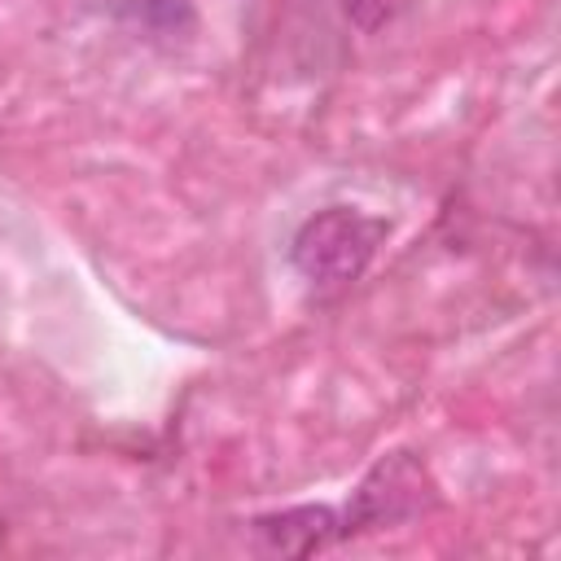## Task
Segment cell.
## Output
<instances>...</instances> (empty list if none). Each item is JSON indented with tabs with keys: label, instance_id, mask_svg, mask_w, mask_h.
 I'll return each mask as SVG.
<instances>
[{
	"label": "cell",
	"instance_id": "obj_4",
	"mask_svg": "<svg viewBox=\"0 0 561 561\" xmlns=\"http://www.w3.org/2000/svg\"><path fill=\"white\" fill-rule=\"evenodd\" d=\"M123 13H131L136 22L153 31H167L175 26V18H188V4L184 0H123Z\"/></svg>",
	"mask_w": 561,
	"mask_h": 561
},
{
	"label": "cell",
	"instance_id": "obj_2",
	"mask_svg": "<svg viewBox=\"0 0 561 561\" xmlns=\"http://www.w3.org/2000/svg\"><path fill=\"white\" fill-rule=\"evenodd\" d=\"M430 504H434V486H430L425 469L412 456L394 451V456L377 460L368 469V478L355 486L346 513L337 517L342 522L337 530L346 539V535H359V530H373V526H394L403 517H416Z\"/></svg>",
	"mask_w": 561,
	"mask_h": 561
},
{
	"label": "cell",
	"instance_id": "obj_5",
	"mask_svg": "<svg viewBox=\"0 0 561 561\" xmlns=\"http://www.w3.org/2000/svg\"><path fill=\"white\" fill-rule=\"evenodd\" d=\"M0 535H4V526H0Z\"/></svg>",
	"mask_w": 561,
	"mask_h": 561
},
{
	"label": "cell",
	"instance_id": "obj_1",
	"mask_svg": "<svg viewBox=\"0 0 561 561\" xmlns=\"http://www.w3.org/2000/svg\"><path fill=\"white\" fill-rule=\"evenodd\" d=\"M381 237H386V219L364 215L359 206H324L294 232L289 259L298 276L311 280L316 289H346L351 280L364 276Z\"/></svg>",
	"mask_w": 561,
	"mask_h": 561
},
{
	"label": "cell",
	"instance_id": "obj_3",
	"mask_svg": "<svg viewBox=\"0 0 561 561\" xmlns=\"http://www.w3.org/2000/svg\"><path fill=\"white\" fill-rule=\"evenodd\" d=\"M337 526L342 522H337V513L329 504H298V508H280V513L254 517V535L272 552H285V557H311V552H320L324 543L342 539Z\"/></svg>",
	"mask_w": 561,
	"mask_h": 561
}]
</instances>
